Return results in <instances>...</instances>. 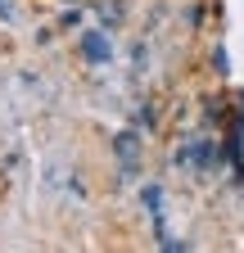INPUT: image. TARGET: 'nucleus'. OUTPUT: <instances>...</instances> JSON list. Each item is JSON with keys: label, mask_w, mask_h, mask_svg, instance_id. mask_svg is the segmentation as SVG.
Returning <instances> with one entry per match:
<instances>
[]
</instances>
